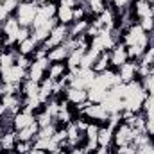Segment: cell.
<instances>
[{"mask_svg": "<svg viewBox=\"0 0 154 154\" xmlns=\"http://www.w3.org/2000/svg\"><path fill=\"white\" fill-rule=\"evenodd\" d=\"M129 61V56H127V47L122 43V41H118L115 47L109 50V66L111 68H115L118 70L124 63H127Z\"/></svg>", "mask_w": 154, "mask_h": 154, "instance_id": "8", "label": "cell"}, {"mask_svg": "<svg viewBox=\"0 0 154 154\" xmlns=\"http://www.w3.org/2000/svg\"><path fill=\"white\" fill-rule=\"evenodd\" d=\"M38 131H39V125H38V122L34 120L31 125H27V127H23V129L16 131L18 142H34V140H36V134H38Z\"/></svg>", "mask_w": 154, "mask_h": 154, "instance_id": "16", "label": "cell"}, {"mask_svg": "<svg viewBox=\"0 0 154 154\" xmlns=\"http://www.w3.org/2000/svg\"><path fill=\"white\" fill-rule=\"evenodd\" d=\"M102 106L106 108V111L109 113V115H113V113H120L122 109H124V100L122 99H118L115 95H106V99L102 100Z\"/></svg>", "mask_w": 154, "mask_h": 154, "instance_id": "19", "label": "cell"}, {"mask_svg": "<svg viewBox=\"0 0 154 154\" xmlns=\"http://www.w3.org/2000/svg\"><path fill=\"white\" fill-rule=\"evenodd\" d=\"M9 16H11V13H9V11H7V9H5L2 4H0V25H2V23H4V22L9 18Z\"/></svg>", "mask_w": 154, "mask_h": 154, "instance_id": "34", "label": "cell"}, {"mask_svg": "<svg viewBox=\"0 0 154 154\" xmlns=\"http://www.w3.org/2000/svg\"><path fill=\"white\" fill-rule=\"evenodd\" d=\"M0 154H4V152H0Z\"/></svg>", "mask_w": 154, "mask_h": 154, "instance_id": "43", "label": "cell"}, {"mask_svg": "<svg viewBox=\"0 0 154 154\" xmlns=\"http://www.w3.org/2000/svg\"><path fill=\"white\" fill-rule=\"evenodd\" d=\"M34 120H36V115H34V113L22 109V111H18L16 115L13 116V129H14V131H20V129L31 125Z\"/></svg>", "mask_w": 154, "mask_h": 154, "instance_id": "13", "label": "cell"}, {"mask_svg": "<svg viewBox=\"0 0 154 154\" xmlns=\"http://www.w3.org/2000/svg\"><path fill=\"white\" fill-rule=\"evenodd\" d=\"M50 66V61L48 57H41V59H34L32 65L29 66L27 70V79L34 81V82H41L45 77H47V70Z\"/></svg>", "mask_w": 154, "mask_h": 154, "instance_id": "7", "label": "cell"}, {"mask_svg": "<svg viewBox=\"0 0 154 154\" xmlns=\"http://www.w3.org/2000/svg\"><path fill=\"white\" fill-rule=\"evenodd\" d=\"M129 13L136 22L147 16H154V4L147 0H133L129 5Z\"/></svg>", "mask_w": 154, "mask_h": 154, "instance_id": "5", "label": "cell"}, {"mask_svg": "<svg viewBox=\"0 0 154 154\" xmlns=\"http://www.w3.org/2000/svg\"><path fill=\"white\" fill-rule=\"evenodd\" d=\"M138 133L133 131V127L125 122H120L115 127V133H113V147H122V145H131L134 136Z\"/></svg>", "mask_w": 154, "mask_h": 154, "instance_id": "2", "label": "cell"}, {"mask_svg": "<svg viewBox=\"0 0 154 154\" xmlns=\"http://www.w3.org/2000/svg\"><path fill=\"white\" fill-rule=\"evenodd\" d=\"M118 75H120V81L124 84L131 82V81H136L138 79V61H133L129 59L127 63H124L120 68H118Z\"/></svg>", "mask_w": 154, "mask_h": 154, "instance_id": "10", "label": "cell"}, {"mask_svg": "<svg viewBox=\"0 0 154 154\" xmlns=\"http://www.w3.org/2000/svg\"><path fill=\"white\" fill-rule=\"evenodd\" d=\"M113 133H115V127H111V125H100V131H99V136H97V140H99V147H111L113 145Z\"/></svg>", "mask_w": 154, "mask_h": 154, "instance_id": "17", "label": "cell"}, {"mask_svg": "<svg viewBox=\"0 0 154 154\" xmlns=\"http://www.w3.org/2000/svg\"><path fill=\"white\" fill-rule=\"evenodd\" d=\"M38 47H39V43L32 38V34H31L27 39H23V41L16 43V52H18V54H22V56H32V54H34V50H36Z\"/></svg>", "mask_w": 154, "mask_h": 154, "instance_id": "18", "label": "cell"}, {"mask_svg": "<svg viewBox=\"0 0 154 154\" xmlns=\"http://www.w3.org/2000/svg\"><path fill=\"white\" fill-rule=\"evenodd\" d=\"M0 133H2V120H0Z\"/></svg>", "mask_w": 154, "mask_h": 154, "instance_id": "41", "label": "cell"}, {"mask_svg": "<svg viewBox=\"0 0 154 154\" xmlns=\"http://www.w3.org/2000/svg\"><path fill=\"white\" fill-rule=\"evenodd\" d=\"M29 154H48V152H47V151H43V149H38V147H32Z\"/></svg>", "mask_w": 154, "mask_h": 154, "instance_id": "37", "label": "cell"}, {"mask_svg": "<svg viewBox=\"0 0 154 154\" xmlns=\"http://www.w3.org/2000/svg\"><path fill=\"white\" fill-rule=\"evenodd\" d=\"M68 54H70V48L63 43V45H59V47L50 48L48 54H47V57H48L50 63H65L66 57H68Z\"/></svg>", "mask_w": 154, "mask_h": 154, "instance_id": "15", "label": "cell"}, {"mask_svg": "<svg viewBox=\"0 0 154 154\" xmlns=\"http://www.w3.org/2000/svg\"><path fill=\"white\" fill-rule=\"evenodd\" d=\"M16 143H18V136H16V131L14 129H7V131H2L0 133V152H11L16 149Z\"/></svg>", "mask_w": 154, "mask_h": 154, "instance_id": "11", "label": "cell"}, {"mask_svg": "<svg viewBox=\"0 0 154 154\" xmlns=\"http://www.w3.org/2000/svg\"><path fill=\"white\" fill-rule=\"evenodd\" d=\"M2 2H5V0H0V4H2Z\"/></svg>", "mask_w": 154, "mask_h": 154, "instance_id": "42", "label": "cell"}, {"mask_svg": "<svg viewBox=\"0 0 154 154\" xmlns=\"http://www.w3.org/2000/svg\"><path fill=\"white\" fill-rule=\"evenodd\" d=\"M16 65L22 66L23 70H29V66L32 65V57H31V56H22V54H18V56H16Z\"/></svg>", "mask_w": 154, "mask_h": 154, "instance_id": "31", "label": "cell"}, {"mask_svg": "<svg viewBox=\"0 0 154 154\" xmlns=\"http://www.w3.org/2000/svg\"><path fill=\"white\" fill-rule=\"evenodd\" d=\"M2 5H4L11 14H14V11L18 9V5H20V4H18L16 0H5V2H2Z\"/></svg>", "mask_w": 154, "mask_h": 154, "instance_id": "33", "label": "cell"}, {"mask_svg": "<svg viewBox=\"0 0 154 154\" xmlns=\"http://www.w3.org/2000/svg\"><path fill=\"white\" fill-rule=\"evenodd\" d=\"M38 91H39V82H34L31 79H25L20 86V95L29 99V97H38Z\"/></svg>", "mask_w": 154, "mask_h": 154, "instance_id": "21", "label": "cell"}, {"mask_svg": "<svg viewBox=\"0 0 154 154\" xmlns=\"http://www.w3.org/2000/svg\"><path fill=\"white\" fill-rule=\"evenodd\" d=\"M90 154H113V151H111V147L108 149V147H99L97 151H93V152H90Z\"/></svg>", "mask_w": 154, "mask_h": 154, "instance_id": "35", "label": "cell"}, {"mask_svg": "<svg viewBox=\"0 0 154 154\" xmlns=\"http://www.w3.org/2000/svg\"><path fill=\"white\" fill-rule=\"evenodd\" d=\"M27 79V70L18 65H13L5 70H0V81L5 84H22Z\"/></svg>", "mask_w": 154, "mask_h": 154, "instance_id": "4", "label": "cell"}, {"mask_svg": "<svg viewBox=\"0 0 154 154\" xmlns=\"http://www.w3.org/2000/svg\"><path fill=\"white\" fill-rule=\"evenodd\" d=\"M63 97L72 104V106H77L84 100H88V91L86 90H81V88H74V86H68L63 93Z\"/></svg>", "mask_w": 154, "mask_h": 154, "instance_id": "12", "label": "cell"}, {"mask_svg": "<svg viewBox=\"0 0 154 154\" xmlns=\"http://www.w3.org/2000/svg\"><path fill=\"white\" fill-rule=\"evenodd\" d=\"M145 36H147V32H145V31L140 27V23L136 22V23H133V25H131L124 34H122V39H120V41H122L125 47H131V45L140 43Z\"/></svg>", "mask_w": 154, "mask_h": 154, "instance_id": "9", "label": "cell"}, {"mask_svg": "<svg viewBox=\"0 0 154 154\" xmlns=\"http://www.w3.org/2000/svg\"><path fill=\"white\" fill-rule=\"evenodd\" d=\"M140 81H142L145 91L151 93V95H154V74H149L147 77H143V79H140Z\"/></svg>", "mask_w": 154, "mask_h": 154, "instance_id": "30", "label": "cell"}, {"mask_svg": "<svg viewBox=\"0 0 154 154\" xmlns=\"http://www.w3.org/2000/svg\"><path fill=\"white\" fill-rule=\"evenodd\" d=\"M70 38V31H68V27L66 25H61V23H57L52 31H50V34H48V38L45 39L41 45L47 48V50H50V48H54V47H59V45H63L66 39Z\"/></svg>", "mask_w": 154, "mask_h": 154, "instance_id": "3", "label": "cell"}, {"mask_svg": "<svg viewBox=\"0 0 154 154\" xmlns=\"http://www.w3.org/2000/svg\"><path fill=\"white\" fill-rule=\"evenodd\" d=\"M86 91H88V100H90L91 104H102V100H104L106 95H108V90H104V88H100V86H97V84H91Z\"/></svg>", "mask_w": 154, "mask_h": 154, "instance_id": "20", "label": "cell"}, {"mask_svg": "<svg viewBox=\"0 0 154 154\" xmlns=\"http://www.w3.org/2000/svg\"><path fill=\"white\" fill-rule=\"evenodd\" d=\"M18 4H23V2H29V0H16Z\"/></svg>", "mask_w": 154, "mask_h": 154, "instance_id": "40", "label": "cell"}, {"mask_svg": "<svg viewBox=\"0 0 154 154\" xmlns=\"http://www.w3.org/2000/svg\"><path fill=\"white\" fill-rule=\"evenodd\" d=\"M136 154H154V142H149L136 149Z\"/></svg>", "mask_w": 154, "mask_h": 154, "instance_id": "32", "label": "cell"}, {"mask_svg": "<svg viewBox=\"0 0 154 154\" xmlns=\"http://www.w3.org/2000/svg\"><path fill=\"white\" fill-rule=\"evenodd\" d=\"M38 4L34 0H29V2H23L18 5V9L14 11V18L18 20L20 27H31L36 14H38Z\"/></svg>", "mask_w": 154, "mask_h": 154, "instance_id": "1", "label": "cell"}, {"mask_svg": "<svg viewBox=\"0 0 154 154\" xmlns=\"http://www.w3.org/2000/svg\"><path fill=\"white\" fill-rule=\"evenodd\" d=\"M142 111H143L145 115H154V95H151V93H149V95L145 97Z\"/></svg>", "mask_w": 154, "mask_h": 154, "instance_id": "28", "label": "cell"}, {"mask_svg": "<svg viewBox=\"0 0 154 154\" xmlns=\"http://www.w3.org/2000/svg\"><path fill=\"white\" fill-rule=\"evenodd\" d=\"M133 0H108V7H113L116 13L118 11H124V9H129Z\"/></svg>", "mask_w": 154, "mask_h": 154, "instance_id": "27", "label": "cell"}, {"mask_svg": "<svg viewBox=\"0 0 154 154\" xmlns=\"http://www.w3.org/2000/svg\"><path fill=\"white\" fill-rule=\"evenodd\" d=\"M5 50V47H4V39H2V36H0V54Z\"/></svg>", "mask_w": 154, "mask_h": 154, "instance_id": "38", "label": "cell"}, {"mask_svg": "<svg viewBox=\"0 0 154 154\" xmlns=\"http://www.w3.org/2000/svg\"><path fill=\"white\" fill-rule=\"evenodd\" d=\"M68 154H86V151H84V147H74L68 151Z\"/></svg>", "mask_w": 154, "mask_h": 154, "instance_id": "36", "label": "cell"}, {"mask_svg": "<svg viewBox=\"0 0 154 154\" xmlns=\"http://www.w3.org/2000/svg\"><path fill=\"white\" fill-rule=\"evenodd\" d=\"M34 2H36L38 5H43V4H45V2H48V0H34Z\"/></svg>", "mask_w": 154, "mask_h": 154, "instance_id": "39", "label": "cell"}, {"mask_svg": "<svg viewBox=\"0 0 154 154\" xmlns=\"http://www.w3.org/2000/svg\"><path fill=\"white\" fill-rule=\"evenodd\" d=\"M38 13H41V14L47 16V18H56V13H57V2H54V0L45 2L43 5H39L38 7Z\"/></svg>", "mask_w": 154, "mask_h": 154, "instance_id": "25", "label": "cell"}, {"mask_svg": "<svg viewBox=\"0 0 154 154\" xmlns=\"http://www.w3.org/2000/svg\"><path fill=\"white\" fill-rule=\"evenodd\" d=\"M86 4H88V9H90V14L91 16L100 14L108 7V0H86Z\"/></svg>", "mask_w": 154, "mask_h": 154, "instance_id": "26", "label": "cell"}, {"mask_svg": "<svg viewBox=\"0 0 154 154\" xmlns=\"http://www.w3.org/2000/svg\"><path fill=\"white\" fill-rule=\"evenodd\" d=\"M81 115L84 116V118H88L90 122H97L100 125H106L108 120H109V113L106 111V108L102 104H90Z\"/></svg>", "mask_w": 154, "mask_h": 154, "instance_id": "6", "label": "cell"}, {"mask_svg": "<svg viewBox=\"0 0 154 154\" xmlns=\"http://www.w3.org/2000/svg\"><path fill=\"white\" fill-rule=\"evenodd\" d=\"M66 72H68L66 63H50V66H48V70H47V77L52 79V81H59Z\"/></svg>", "mask_w": 154, "mask_h": 154, "instance_id": "22", "label": "cell"}, {"mask_svg": "<svg viewBox=\"0 0 154 154\" xmlns=\"http://www.w3.org/2000/svg\"><path fill=\"white\" fill-rule=\"evenodd\" d=\"M56 20H57V23L70 27V25L74 23V9H72V7H68V5H61V4H57Z\"/></svg>", "mask_w": 154, "mask_h": 154, "instance_id": "14", "label": "cell"}, {"mask_svg": "<svg viewBox=\"0 0 154 154\" xmlns=\"http://www.w3.org/2000/svg\"><path fill=\"white\" fill-rule=\"evenodd\" d=\"M32 147H34V142H18L14 151H16V154H29Z\"/></svg>", "mask_w": 154, "mask_h": 154, "instance_id": "29", "label": "cell"}, {"mask_svg": "<svg viewBox=\"0 0 154 154\" xmlns=\"http://www.w3.org/2000/svg\"><path fill=\"white\" fill-rule=\"evenodd\" d=\"M99 56H100V52H97V50H93V48H88V50L84 52L82 59H81V68H91Z\"/></svg>", "mask_w": 154, "mask_h": 154, "instance_id": "24", "label": "cell"}, {"mask_svg": "<svg viewBox=\"0 0 154 154\" xmlns=\"http://www.w3.org/2000/svg\"><path fill=\"white\" fill-rule=\"evenodd\" d=\"M108 68H111V66H109V52H100V56H99L97 61L93 63L91 70H93L95 74H102V72H106Z\"/></svg>", "mask_w": 154, "mask_h": 154, "instance_id": "23", "label": "cell"}]
</instances>
